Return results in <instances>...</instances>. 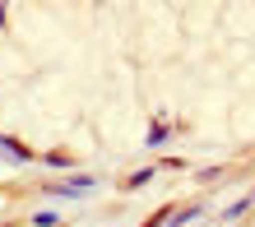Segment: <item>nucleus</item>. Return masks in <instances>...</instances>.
Wrapping results in <instances>:
<instances>
[{
	"label": "nucleus",
	"instance_id": "1",
	"mask_svg": "<svg viewBox=\"0 0 255 227\" xmlns=\"http://www.w3.org/2000/svg\"><path fill=\"white\" fill-rule=\"evenodd\" d=\"M0 153H5V158H14V162H33V153H28V148H19L14 139H0Z\"/></svg>",
	"mask_w": 255,
	"mask_h": 227
},
{
	"label": "nucleus",
	"instance_id": "2",
	"mask_svg": "<svg viewBox=\"0 0 255 227\" xmlns=\"http://www.w3.org/2000/svg\"><path fill=\"white\" fill-rule=\"evenodd\" d=\"M88 186H93V181H88V176H79V181H70V186H56V195H84Z\"/></svg>",
	"mask_w": 255,
	"mask_h": 227
}]
</instances>
